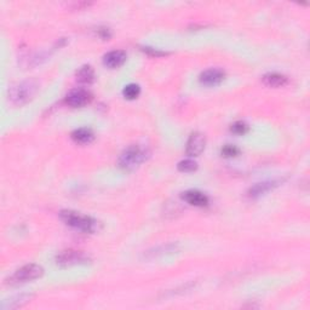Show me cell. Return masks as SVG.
<instances>
[{
	"mask_svg": "<svg viewBox=\"0 0 310 310\" xmlns=\"http://www.w3.org/2000/svg\"><path fill=\"white\" fill-rule=\"evenodd\" d=\"M60 217L67 225L83 232L95 234L102 228L101 223L97 219L90 217V216L82 215L80 212L72 211V210H62L60 212Z\"/></svg>",
	"mask_w": 310,
	"mask_h": 310,
	"instance_id": "1",
	"label": "cell"
},
{
	"mask_svg": "<svg viewBox=\"0 0 310 310\" xmlns=\"http://www.w3.org/2000/svg\"><path fill=\"white\" fill-rule=\"evenodd\" d=\"M148 150L144 147L137 144H132L122 151L119 157L118 165L122 170L131 171L138 167L142 163H144L148 158Z\"/></svg>",
	"mask_w": 310,
	"mask_h": 310,
	"instance_id": "2",
	"label": "cell"
},
{
	"mask_svg": "<svg viewBox=\"0 0 310 310\" xmlns=\"http://www.w3.org/2000/svg\"><path fill=\"white\" fill-rule=\"evenodd\" d=\"M38 91V84L35 82H22L10 87L9 99L12 105L23 106L33 98Z\"/></svg>",
	"mask_w": 310,
	"mask_h": 310,
	"instance_id": "3",
	"label": "cell"
},
{
	"mask_svg": "<svg viewBox=\"0 0 310 310\" xmlns=\"http://www.w3.org/2000/svg\"><path fill=\"white\" fill-rule=\"evenodd\" d=\"M43 267L38 266V264H27V266H23L19 268L18 270H16L8 279V283H10V285H19V283L37 280L43 276Z\"/></svg>",
	"mask_w": 310,
	"mask_h": 310,
	"instance_id": "4",
	"label": "cell"
},
{
	"mask_svg": "<svg viewBox=\"0 0 310 310\" xmlns=\"http://www.w3.org/2000/svg\"><path fill=\"white\" fill-rule=\"evenodd\" d=\"M90 262V258L82 251L76 250H66L58 253L56 256V264L62 268L83 266Z\"/></svg>",
	"mask_w": 310,
	"mask_h": 310,
	"instance_id": "5",
	"label": "cell"
},
{
	"mask_svg": "<svg viewBox=\"0 0 310 310\" xmlns=\"http://www.w3.org/2000/svg\"><path fill=\"white\" fill-rule=\"evenodd\" d=\"M281 182H282V180L280 179H271V180H264V182L261 183H256L254 186H252L251 188L248 189L247 196L250 199L261 198V196L266 195L267 193H269L271 190L277 188Z\"/></svg>",
	"mask_w": 310,
	"mask_h": 310,
	"instance_id": "6",
	"label": "cell"
},
{
	"mask_svg": "<svg viewBox=\"0 0 310 310\" xmlns=\"http://www.w3.org/2000/svg\"><path fill=\"white\" fill-rule=\"evenodd\" d=\"M92 96L89 91L84 89H76L68 93L66 97V103L69 107H73V108H80V107L89 105Z\"/></svg>",
	"mask_w": 310,
	"mask_h": 310,
	"instance_id": "7",
	"label": "cell"
},
{
	"mask_svg": "<svg viewBox=\"0 0 310 310\" xmlns=\"http://www.w3.org/2000/svg\"><path fill=\"white\" fill-rule=\"evenodd\" d=\"M206 140L205 136L200 132H194L190 135L188 142H187L186 151L189 157H199L205 149Z\"/></svg>",
	"mask_w": 310,
	"mask_h": 310,
	"instance_id": "8",
	"label": "cell"
},
{
	"mask_svg": "<svg viewBox=\"0 0 310 310\" xmlns=\"http://www.w3.org/2000/svg\"><path fill=\"white\" fill-rule=\"evenodd\" d=\"M225 73L219 68H211L200 74V83L205 86H217L224 80Z\"/></svg>",
	"mask_w": 310,
	"mask_h": 310,
	"instance_id": "9",
	"label": "cell"
},
{
	"mask_svg": "<svg viewBox=\"0 0 310 310\" xmlns=\"http://www.w3.org/2000/svg\"><path fill=\"white\" fill-rule=\"evenodd\" d=\"M126 62V53L122 50H114L111 51L103 57V64L107 68L111 69H116V68L121 67Z\"/></svg>",
	"mask_w": 310,
	"mask_h": 310,
	"instance_id": "10",
	"label": "cell"
},
{
	"mask_svg": "<svg viewBox=\"0 0 310 310\" xmlns=\"http://www.w3.org/2000/svg\"><path fill=\"white\" fill-rule=\"evenodd\" d=\"M182 198L189 205L196 206V208H205L209 205V198L199 190H188V192L183 193Z\"/></svg>",
	"mask_w": 310,
	"mask_h": 310,
	"instance_id": "11",
	"label": "cell"
},
{
	"mask_svg": "<svg viewBox=\"0 0 310 310\" xmlns=\"http://www.w3.org/2000/svg\"><path fill=\"white\" fill-rule=\"evenodd\" d=\"M32 295H19L11 297V298L5 299L2 304L3 310H9V309H17L19 306H23L24 304L31 302Z\"/></svg>",
	"mask_w": 310,
	"mask_h": 310,
	"instance_id": "12",
	"label": "cell"
},
{
	"mask_svg": "<svg viewBox=\"0 0 310 310\" xmlns=\"http://www.w3.org/2000/svg\"><path fill=\"white\" fill-rule=\"evenodd\" d=\"M93 138H95V135H93L92 130L87 127L77 128L72 134V140L76 144H89L93 141Z\"/></svg>",
	"mask_w": 310,
	"mask_h": 310,
	"instance_id": "13",
	"label": "cell"
},
{
	"mask_svg": "<svg viewBox=\"0 0 310 310\" xmlns=\"http://www.w3.org/2000/svg\"><path fill=\"white\" fill-rule=\"evenodd\" d=\"M262 80H263L264 85L268 87H274V89L282 87L287 84V77L279 73H268L262 77Z\"/></svg>",
	"mask_w": 310,
	"mask_h": 310,
	"instance_id": "14",
	"label": "cell"
},
{
	"mask_svg": "<svg viewBox=\"0 0 310 310\" xmlns=\"http://www.w3.org/2000/svg\"><path fill=\"white\" fill-rule=\"evenodd\" d=\"M178 251V245L177 244H167V245H163V246L154 248L153 251H148L147 253L144 254L147 258H157L160 256H165V254H171V253H176V252Z\"/></svg>",
	"mask_w": 310,
	"mask_h": 310,
	"instance_id": "15",
	"label": "cell"
},
{
	"mask_svg": "<svg viewBox=\"0 0 310 310\" xmlns=\"http://www.w3.org/2000/svg\"><path fill=\"white\" fill-rule=\"evenodd\" d=\"M76 80L82 84H92L95 80V70L91 66H83L76 72Z\"/></svg>",
	"mask_w": 310,
	"mask_h": 310,
	"instance_id": "16",
	"label": "cell"
},
{
	"mask_svg": "<svg viewBox=\"0 0 310 310\" xmlns=\"http://www.w3.org/2000/svg\"><path fill=\"white\" fill-rule=\"evenodd\" d=\"M141 93V87L137 85V84H128V85L125 86V89L122 90V95L126 99H136Z\"/></svg>",
	"mask_w": 310,
	"mask_h": 310,
	"instance_id": "17",
	"label": "cell"
},
{
	"mask_svg": "<svg viewBox=\"0 0 310 310\" xmlns=\"http://www.w3.org/2000/svg\"><path fill=\"white\" fill-rule=\"evenodd\" d=\"M177 169H178L179 172L190 173V172H194V171H196V169H198V164H196L195 161L192 159L182 160V161H179L178 165H177Z\"/></svg>",
	"mask_w": 310,
	"mask_h": 310,
	"instance_id": "18",
	"label": "cell"
},
{
	"mask_svg": "<svg viewBox=\"0 0 310 310\" xmlns=\"http://www.w3.org/2000/svg\"><path fill=\"white\" fill-rule=\"evenodd\" d=\"M248 130H250V127H248V125L245 121L234 122L230 127V131L232 132V134L238 135V136H242V135L247 134Z\"/></svg>",
	"mask_w": 310,
	"mask_h": 310,
	"instance_id": "19",
	"label": "cell"
},
{
	"mask_svg": "<svg viewBox=\"0 0 310 310\" xmlns=\"http://www.w3.org/2000/svg\"><path fill=\"white\" fill-rule=\"evenodd\" d=\"M222 157L224 158H235L240 153V149L232 144H227L222 148Z\"/></svg>",
	"mask_w": 310,
	"mask_h": 310,
	"instance_id": "20",
	"label": "cell"
},
{
	"mask_svg": "<svg viewBox=\"0 0 310 310\" xmlns=\"http://www.w3.org/2000/svg\"><path fill=\"white\" fill-rule=\"evenodd\" d=\"M142 50H143L144 53H147L148 55H150V56H155V57H160V56H165V55H167L166 53L155 50V48H151V47H143Z\"/></svg>",
	"mask_w": 310,
	"mask_h": 310,
	"instance_id": "21",
	"label": "cell"
},
{
	"mask_svg": "<svg viewBox=\"0 0 310 310\" xmlns=\"http://www.w3.org/2000/svg\"><path fill=\"white\" fill-rule=\"evenodd\" d=\"M98 35L101 37L103 40H108L111 38V31L108 28H99L98 29Z\"/></svg>",
	"mask_w": 310,
	"mask_h": 310,
	"instance_id": "22",
	"label": "cell"
}]
</instances>
